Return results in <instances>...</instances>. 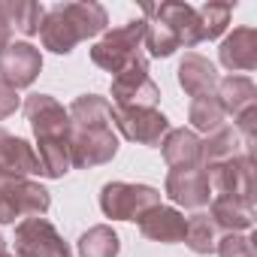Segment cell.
Masks as SVG:
<instances>
[{"mask_svg": "<svg viewBox=\"0 0 257 257\" xmlns=\"http://www.w3.org/2000/svg\"><path fill=\"white\" fill-rule=\"evenodd\" d=\"M109 16L106 7L94 4H58L52 10H46V19L40 25V40L43 49L55 52V55H70L79 43L106 34Z\"/></svg>", "mask_w": 257, "mask_h": 257, "instance_id": "6da1fadb", "label": "cell"}, {"mask_svg": "<svg viewBox=\"0 0 257 257\" xmlns=\"http://www.w3.org/2000/svg\"><path fill=\"white\" fill-rule=\"evenodd\" d=\"M146 40L143 49L149 58H170L182 46L194 49L197 43V7L191 4H158L143 10Z\"/></svg>", "mask_w": 257, "mask_h": 257, "instance_id": "7a4b0ae2", "label": "cell"}, {"mask_svg": "<svg viewBox=\"0 0 257 257\" xmlns=\"http://www.w3.org/2000/svg\"><path fill=\"white\" fill-rule=\"evenodd\" d=\"M143 40H146V19H134L115 31H106L91 46V61L112 76L131 70V67H146L149 55L143 49Z\"/></svg>", "mask_w": 257, "mask_h": 257, "instance_id": "3957f363", "label": "cell"}, {"mask_svg": "<svg viewBox=\"0 0 257 257\" xmlns=\"http://www.w3.org/2000/svg\"><path fill=\"white\" fill-rule=\"evenodd\" d=\"M52 206V194L28 179L0 173V224H16L25 218H43Z\"/></svg>", "mask_w": 257, "mask_h": 257, "instance_id": "277c9868", "label": "cell"}, {"mask_svg": "<svg viewBox=\"0 0 257 257\" xmlns=\"http://www.w3.org/2000/svg\"><path fill=\"white\" fill-rule=\"evenodd\" d=\"M155 206H161V191L152 185L106 182L100 188V212L112 221H137Z\"/></svg>", "mask_w": 257, "mask_h": 257, "instance_id": "5b68a950", "label": "cell"}, {"mask_svg": "<svg viewBox=\"0 0 257 257\" xmlns=\"http://www.w3.org/2000/svg\"><path fill=\"white\" fill-rule=\"evenodd\" d=\"M206 173H209L212 197H230L236 203L254 206V161L248 152H242L224 164H215Z\"/></svg>", "mask_w": 257, "mask_h": 257, "instance_id": "8992f818", "label": "cell"}, {"mask_svg": "<svg viewBox=\"0 0 257 257\" xmlns=\"http://www.w3.org/2000/svg\"><path fill=\"white\" fill-rule=\"evenodd\" d=\"M115 155H118V134L112 131V127H73L70 131L73 170L103 167Z\"/></svg>", "mask_w": 257, "mask_h": 257, "instance_id": "52a82bcc", "label": "cell"}, {"mask_svg": "<svg viewBox=\"0 0 257 257\" xmlns=\"http://www.w3.org/2000/svg\"><path fill=\"white\" fill-rule=\"evenodd\" d=\"M16 257H73V251L49 218H25L16 224Z\"/></svg>", "mask_w": 257, "mask_h": 257, "instance_id": "ba28073f", "label": "cell"}, {"mask_svg": "<svg viewBox=\"0 0 257 257\" xmlns=\"http://www.w3.org/2000/svg\"><path fill=\"white\" fill-rule=\"evenodd\" d=\"M109 94H112L115 109H158V103H161V88L149 76V64L131 67V70L112 76Z\"/></svg>", "mask_w": 257, "mask_h": 257, "instance_id": "9c48e42d", "label": "cell"}, {"mask_svg": "<svg viewBox=\"0 0 257 257\" xmlns=\"http://www.w3.org/2000/svg\"><path fill=\"white\" fill-rule=\"evenodd\" d=\"M25 115L31 121V131H34L37 143L70 140V131H73L70 115L52 94H31L25 100Z\"/></svg>", "mask_w": 257, "mask_h": 257, "instance_id": "30bf717a", "label": "cell"}, {"mask_svg": "<svg viewBox=\"0 0 257 257\" xmlns=\"http://www.w3.org/2000/svg\"><path fill=\"white\" fill-rule=\"evenodd\" d=\"M115 127L127 143L155 149L170 134V118L161 109H115Z\"/></svg>", "mask_w": 257, "mask_h": 257, "instance_id": "8fae6325", "label": "cell"}, {"mask_svg": "<svg viewBox=\"0 0 257 257\" xmlns=\"http://www.w3.org/2000/svg\"><path fill=\"white\" fill-rule=\"evenodd\" d=\"M164 194L173 200V206H182V209H191V212H203L212 203L209 173L203 167L170 170L167 173V182H164Z\"/></svg>", "mask_w": 257, "mask_h": 257, "instance_id": "7c38bea8", "label": "cell"}, {"mask_svg": "<svg viewBox=\"0 0 257 257\" xmlns=\"http://www.w3.org/2000/svg\"><path fill=\"white\" fill-rule=\"evenodd\" d=\"M43 73V55L34 43L28 40H13L4 52H0V79L10 88H31L37 76Z\"/></svg>", "mask_w": 257, "mask_h": 257, "instance_id": "4fadbf2b", "label": "cell"}, {"mask_svg": "<svg viewBox=\"0 0 257 257\" xmlns=\"http://www.w3.org/2000/svg\"><path fill=\"white\" fill-rule=\"evenodd\" d=\"M218 61L224 70H230V76L251 73L257 67V31L254 28H236L233 34H227L221 40Z\"/></svg>", "mask_w": 257, "mask_h": 257, "instance_id": "5bb4252c", "label": "cell"}, {"mask_svg": "<svg viewBox=\"0 0 257 257\" xmlns=\"http://www.w3.org/2000/svg\"><path fill=\"white\" fill-rule=\"evenodd\" d=\"M140 224V233L152 242H161V245H176L185 239V224L188 218L176 209V206H155L149 212H143L137 218Z\"/></svg>", "mask_w": 257, "mask_h": 257, "instance_id": "9a60e30c", "label": "cell"}, {"mask_svg": "<svg viewBox=\"0 0 257 257\" xmlns=\"http://www.w3.org/2000/svg\"><path fill=\"white\" fill-rule=\"evenodd\" d=\"M218 70H215V64L209 61V58H203V55H197V52H188L185 58H182V64H179V85H182V91L191 97V100H197V97H212L215 94V88H218Z\"/></svg>", "mask_w": 257, "mask_h": 257, "instance_id": "2e32d148", "label": "cell"}, {"mask_svg": "<svg viewBox=\"0 0 257 257\" xmlns=\"http://www.w3.org/2000/svg\"><path fill=\"white\" fill-rule=\"evenodd\" d=\"M0 173H10V176H40L37 149L28 140L13 137L7 127H0Z\"/></svg>", "mask_w": 257, "mask_h": 257, "instance_id": "e0dca14e", "label": "cell"}, {"mask_svg": "<svg viewBox=\"0 0 257 257\" xmlns=\"http://www.w3.org/2000/svg\"><path fill=\"white\" fill-rule=\"evenodd\" d=\"M161 152L170 170L200 167V134H194L191 127H170V134L161 143Z\"/></svg>", "mask_w": 257, "mask_h": 257, "instance_id": "ac0fdd59", "label": "cell"}, {"mask_svg": "<svg viewBox=\"0 0 257 257\" xmlns=\"http://www.w3.org/2000/svg\"><path fill=\"white\" fill-rule=\"evenodd\" d=\"M215 97H218L224 115H233V118L257 106V88H254V82H251L248 76H227V79H218Z\"/></svg>", "mask_w": 257, "mask_h": 257, "instance_id": "d6986e66", "label": "cell"}, {"mask_svg": "<svg viewBox=\"0 0 257 257\" xmlns=\"http://www.w3.org/2000/svg\"><path fill=\"white\" fill-rule=\"evenodd\" d=\"M209 218L221 233H251L254 230V206L236 203L230 197H212Z\"/></svg>", "mask_w": 257, "mask_h": 257, "instance_id": "ffe728a7", "label": "cell"}, {"mask_svg": "<svg viewBox=\"0 0 257 257\" xmlns=\"http://www.w3.org/2000/svg\"><path fill=\"white\" fill-rule=\"evenodd\" d=\"M73 127H112L115 124V106L100 94H82L67 109Z\"/></svg>", "mask_w": 257, "mask_h": 257, "instance_id": "44dd1931", "label": "cell"}, {"mask_svg": "<svg viewBox=\"0 0 257 257\" xmlns=\"http://www.w3.org/2000/svg\"><path fill=\"white\" fill-rule=\"evenodd\" d=\"M0 19L22 37L40 34V25L46 19V7L37 0H0Z\"/></svg>", "mask_w": 257, "mask_h": 257, "instance_id": "7402d4cb", "label": "cell"}, {"mask_svg": "<svg viewBox=\"0 0 257 257\" xmlns=\"http://www.w3.org/2000/svg\"><path fill=\"white\" fill-rule=\"evenodd\" d=\"M236 146H239L236 131H230V127L224 124L221 131H215V134H209L206 140H200V167L209 170V167H215V164H224V161L242 155Z\"/></svg>", "mask_w": 257, "mask_h": 257, "instance_id": "603a6c76", "label": "cell"}, {"mask_svg": "<svg viewBox=\"0 0 257 257\" xmlns=\"http://www.w3.org/2000/svg\"><path fill=\"white\" fill-rule=\"evenodd\" d=\"M221 236H224V233L215 227V221L209 218V212H194V215L188 218V224H185V239H182V242H185L194 254H212Z\"/></svg>", "mask_w": 257, "mask_h": 257, "instance_id": "cb8c5ba5", "label": "cell"}, {"mask_svg": "<svg viewBox=\"0 0 257 257\" xmlns=\"http://www.w3.org/2000/svg\"><path fill=\"white\" fill-rule=\"evenodd\" d=\"M76 251H79V257H118L121 239L109 224H97L79 236Z\"/></svg>", "mask_w": 257, "mask_h": 257, "instance_id": "d4e9b609", "label": "cell"}, {"mask_svg": "<svg viewBox=\"0 0 257 257\" xmlns=\"http://www.w3.org/2000/svg\"><path fill=\"white\" fill-rule=\"evenodd\" d=\"M233 16V4H203L197 7V43H212L224 37L227 25Z\"/></svg>", "mask_w": 257, "mask_h": 257, "instance_id": "484cf974", "label": "cell"}, {"mask_svg": "<svg viewBox=\"0 0 257 257\" xmlns=\"http://www.w3.org/2000/svg\"><path fill=\"white\" fill-rule=\"evenodd\" d=\"M188 121H191V131H194V134H206V137H209V134H215V131H221V127H224L227 115H224L218 97L212 94V97H197V100H191V106H188Z\"/></svg>", "mask_w": 257, "mask_h": 257, "instance_id": "4316f807", "label": "cell"}, {"mask_svg": "<svg viewBox=\"0 0 257 257\" xmlns=\"http://www.w3.org/2000/svg\"><path fill=\"white\" fill-rule=\"evenodd\" d=\"M218 257H254V233H224L215 245Z\"/></svg>", "mask_w": 257, "mask_h": 257, "instance_id": "83f0119b", "label": "cell"}, {"mask_svg": "<svg viewBox=\"0 0 257 257\" xmlns=\"http://www.w3.org/2000/svg\"><path fill=\"white\" fill-rule=\"evenodd\" d=\"M254 121H257V106L242 112V115H236V137L242 140L248 155H251V146H254Z\"/></svg>", "mask_w": 257, "mask_h": 257, "instance_id": "f1b7e54d", "label": "cell"}, {"mask_svg": "<svg viewBox=\"0 0 257 257\" xmlns=\"http://www.w3.org/2000/svg\"><path fill=\"white\" fill-rule=\"evenodd\" d=\"M19 91L16 88H10L4 79H0V121L4 118H10V115H16V109H19Z\"/></svg>", "mask_w": 257, "mask_h": 257, "instance_id": "f546056e", "label": "cell"}, {"mask_svg": "<svg viewBox=\"0 0 257 257\" xmlns=\"http://www.w3.org/2000/svg\"><path fill=\"white\" fill-rule=\"evenodd\" d=\"M10 43H13V28H10L4 19H0V52H4Z\"/></svg>", "mask_w": 257, "mask_h": 257, "instance_id": "4dcf8cb0", "label": "cell"}, {"mask_svg": "<svg viewBox=\"0 0 257 257\" xmlns=\"http://www.w3.org/2000/svg\"><path fill=\"white\" fill-rule=\"evenodd\" d=\"M0 254H7V239H4V233H0Z\"/></svg>", "mask_w": 257, "mask_h": 257, "instance_id": "1f68e13d", "label": "cell"}, {"mask_svg": "<svg viewBox=\"0 0 257 257\" xmlns=\"http://www.w3.org/2000/svg\"><path fill=\"white\" fill-rule=\"evenodd\" d=\"M0 257H16V254H0Z\"/></svg>", "mask_w": 257, "mask_h": 257, "instance_id": "d6a6232c", "label": "cell"}]
</instances>
